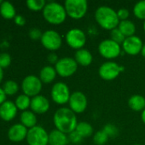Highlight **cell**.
<instances>
[{"label":"cell","mask_w":145,"mask_h":145,"mask_svg":"<svg viewBox=\"0 0 145 145\" xmlns=\"http://www.w3.org/2000/svg\"><path fill=\"white\" fill-rule=\"evenodd\" d=\"M53 122L57 130L67 135L74 132L79 123L76 114L67 107L60 108L55 112Z\"/></svg>","instance_id":"1"},{"label":"cell","mask_w":145,"mask_h":145,"mask_svg":"<svg viewBox=\"0 0 145 145\" xmlns=\"http://www.w3.org/2000/svg\"><path fill=\"white\" fill-rule=\"evenodd\" d=\"M95 20L103 29L110 31L117 28L120 24L117 12L106 5L100 6L97 8L95 12Z\"/></svg>","instance_id":"2"},{"label":"cell","mask_w":145,"mask_h":145,"mask_svg":"<svg viewBox=\"0 0 145 145\" xmlns=\"http://www.w3.org/2000/svg\"><path fill=\"white\" fill-rule=\"evenodd\" d=\"M43 16L50 24L60 25L66 20L68 14L64 5L56 2H50L43 9Z\"/></svg>","instance_id":"3"},{"label":"cell","mask_w":145,"mask_h":145,"mask_svg":"<svg viewBox=\"0 0 145 145\" xmlns=\"http://www.w3.org/2000/svg\"><path fill=\"white\" fill-rule=\"evenodd\" d=\"M64 7L68 16L73 20H80L87 13L88 3L86 0H66Z\"/></svg>","instance_id":"4"},{"label":"cell","mask_w":145,"mask_h":145,"mask_svg":"<svg viewBox=\"0 0 145 145\" xmlns=\"http://www.w3.org/2000/svg\"><path fill=\"white\" fill-rule=\"evenodd\" d=\"M78 64L73 58L64 57L59 59L58 62L55 65V69L57 75L61 77L67 78L74 75L78 70Z\"/></svg>","instance_id":"5"},{"label":"cell","mask_w":145,"mask_h":145,"mask_svg":"<svg viewBox=\"0 0 145 145\" xmlns=\"http://www.w3.org/2000/svg\"><path fill=\"white\" fill-rule=\"evenodd\" d=\"M125 67L114 61H107L101 65L98 69L99 76L104 81H113L124 71Z\"/></svg>","instance_id":"6"},{"label":"cell","mask_w":145,"mask_h":145,"mask_svg":"<svg viewBox=\"0 0 145 145\" xmlns=\"http://www.w3.org/2000/svg\"><path fill=\"white\" fill-rule=\"evenodd\" d=\"M98 52L102 57L107 59H113L121 55V47L110 38L104 39L98 45Z\"/></svg>","instance_id":"7"},{"label":"cell","mask_w":145,"mask_h":145,"mask_svg":"<svg viewBox=\"0 0 145 145\" xmlns=\"http://www.w3.org/2000/svg\"><path fill=\"white\" fill-rule=\"evenodd\" d=\"M65 40L67 44L73 49L76 51L84 48L86 43L85 33L79 28H73L68 31L65 36Z\"/></svg>","instance_id":"8"},{"label":"cell","mask_w":145,"mask_h":145,"mask_svg":"<svg viewBox=\"0 0 145 145\" xmlns=\"http://www.w3.org/2000/svg\"><path fill=\"white\" fill-rule=\"evenodd\" d=\"M71 94L72 93H70L68 86L62 82H56L53 85L50 92V95L53 102L60 105L68 103Z\"/></svg>","instance_id":"9"},{"label":"cell","mask_w":145,"mask_h":145,"mask_svg":"<svg viewBox=\"0 0 145 145\" xmlns=\"http://www.w3.org/2000/svg\"><path fill=\"white\" fill-rule=\"evenodd\" d=\"M42 83L43 82L39 77L34 75H28L23 79L21 82V88L24 94L33 98L39 95V93L42 90Z\"/></svg>","instance_id":"10"},{"label":"cell","mask_w":145,"mask_h":145,"mask_svg":"<svg viewBox=\"0 0 145 145\" xmlns=\"http://www.w3.org/2000/svg\"><path fill=\"white\" fill-rule=\"evenodd\" d=\"M40 41L42 45L51 52L60 49L62 44V38L61 35L54 30H48L43 32Z\"/></svg>","instance_id":"11"},{"label":"cell","mask_w":145,"mask_h":145,"mask_svg":"<svg viewBox=\"0 0 145 145\" xmlns=\"http://www.w3.org/2000/svg\"><path fill=\"white\" fill-rule=\"evenodd\" d=\"M26 141L29 145H48L49 133L41 126H35L28 130Z\"/></svg>","instance_id":"12"},{"label":"cell","mask_w":145,"mask_h":145,"mask_svg":"<svg viewBox=\"0 0 145 145\" xmlns=\"http://www.w3.org/2000/svg\"><path fill=\"white\" fill-rule=\"evenodd\" d=\"M69 109L75 114H81L87 108V98L82 92H73L69 99Z\"/></svg>","instance_id":"13"},{"label":"cell","mask_w":145,"mask_h":145,"mask_svg":"<svg viewBox=\"0 0 145 145\" xmlns=\"http://www.w3.org/2000/svg\"><path fill=\"white\" fill-rule=\"evenodd\" d=\"M143 47L144 43L142 39L135 35L130 37H126L122 43V48L124 52L132 56L138 55L139 53L141 54Z\"/></svg>","instance_id":"14"},{"label":"cell","mask_w":145,"mask_h":145,"mask_svg":"<svg viewBox=\"0 0 145 145\" xmlns=\"http://www.w3.org/2000/svg\"><path fill=\"white\" fill-rule=\"evenodd\" d=\"M30 108L36 114H44L50 109V102L47 98L43 95H37L31 99Z\"/></svg>","instance_id":"15"},{"label":"cell","mask_w":145,"mask_h":145,"mask_svg":"<svg viewBox=\"0 0 145 145\" xmlns=\"http://www.w3.org/2000/svg\"><path fill=\"white\" fill-rule=\"evenodd\" d=\"M28 130L21 123L13 125L8 131V138L12 142H21L26 138Z\"/></svg>","instance_id":"16"},{"label":"cell","mask_w":145,"mask_h":145,"mask_svg":"<svg viewBox=\"0 0 145 145\" xmlns=\"http://www.w3.org/2000/svg\"><path fill=\"white\" fill-rule=\"evenodd\" d=\"M17 107L12 101L6 100L0 105V117L6 121L13 120L17 114Z\"/></svg>","instance_id":"17"},{"label":"cell","mask_w":145,"mask_h":145,"mask_svg":"<svg viewBox=\"0 0 145 145\" xmlns=\"http://www.w3.org/2000/svg\"><path fill=\"white\" fill-rule=\"evenodd\" d=\"M73 59H75L78 65L85 67L89 66L93 61V56L91 53L85 48H81L77 50L74 54Z\"/></svg>","instance_id":"18"},{"label":"cell","mask_w":145,"mask_h":145,"mask_svg":"<svg viewBox=\"0 0 145 145\" xmlns=\"http://www.w3.org/2000/svg\"><path fill=\"white\" fill-rule=\"evenodd\" d=\"M68 143V136L57 129H55L49 133L50 145H67Z\"/></svg>","instance_id":"19"},{"label":"cell","mask_w":145,"mask_h":145,"mask_svg":"<svg viewBox=\"0 0 145 145\" xmlns=\"http://www.w3.org/2000/svg\"><path fill=\"white\" fill-rule=\"evenodd\" d=\"M57 73L55 67L51 65L44 66L39 72V79L44 83H51L56 76Z\"/></svg>","instance_id":"20"},{"label":"cell","mask_w":145,"mask_h":145,"mask_svg":"<svg viewBox=\"0 0 145 145\" xmlns=\"http://www.w3.org/2000/svg\"><path fill=\"white\" fill-rule=\"evenodd\" d=\"M128 106L133 111H143L145 109V98L140 94H134L128 99Z\"/></svg>","instance_id":"21"},{"label":"cell","mask_w":145,"mask_h":145,"mask_svg":"<svg viewBox=\"0 0 145 145\" xmlns=\"http://www.w3.org/2000/svg\"><path fill=\"white\" fill-rule=\"evenodd\" d=\"M21 122L26 128H32L37 126V116L35 113L31 110L22 111L21 114Z\"/></svg>","instance_id":"22"},{"label":"cell","mask_w":145,"mask_h":145,"mask_svg":"<svg viewBox=\"0 0 145 145\" xmlns=\"http://www.w3.org/2000/svg\"><path fill=\"white\" fill-rule=\"evenodd\" d=\"M118 29L122 32V34L126 37V38L134 36V34L136 32L135 24L129 20L120 21V24L118 25Z\"/></svg>","instance_id":"23"},{"label":"cell","mask_w":145,"mask_h":145,"mask_svg":"<svg viewBox=\"0 0 145 145\" xmlns=\"http://www.w3.org/2000/svg\"><path fill=\"white\" fill-rule=\"evenodd\" d=\"M0 14L5 19H12L16 15L14 5L9 1H3L0 4Z\"/></svg>","instance_id":"24"},{"label":"cell","mask_w":145,"mask_h":145,"mask_svg":"<svg viewBox=\"0 0 145 145\" xmlns=\"http://www.w3.org/2000/svg\"><path fill=\"white\" fill-rule=\"evenodd\" d=\"M75 131L79 134V136L82 138H89V137L92 136V134H93V127H92V126L90 123L86 122V121L79 122Z\"/></svg>","instance_id":"25"},{"label":"cell","mask_w":145,"mask_h":145,"mask_svg":"<svg viewBox=\"0 0 145 145\" xmlns=\"http://www.w3.org/2000/svg\"><path fill=\"white\" fill-rule=\"evenodd\" d=\"M15 104L18 110L25 111L31 105V99H30V97H28L27 95L23 93V94L19 95L15 99Z\"/></svg>","instance_id":"26"},{"label":"cell","mask_w":145,"mask_h":145,"mask_svg":"<svg viewBox=\"0 0 145 145\" xmlns=\"http://www.w3.org/2000/svg\"><path fill=\"white\" fill-rule=\"evenodd\" d=\"M3 89L6 93V95H14L18 92L19 86L16 82L13 80H9L4 82L3 86Z\"/></svg>","instance_id":"27"},{"label":"cell","mask_w":145,"mask_h":145,"mask_svg":"<svg viewBox=\"0 0 145 145\" xmlns=\"http://www.w3.org/2000/svg\"><path fill=\"white\" fill-rule=\"evenodd\" d=\"M133 14L136 18L145 20V0L139 1L134 5Z\"/></svg>","instance_id":"28"},{"label":"cell","mask_w":145,"mask_h":145,"mask_svg":"<svg viewBox=\"0 0 145 145\" xmlns=\"http://www.w3.org/2000/svg\"><path fill=\"white\" fill-rule=\"evenodd\" d=\"M109 139V137L107 135V133L103 130L97 132L93 136V142L96 145L106 144Z\"/></svg>","instance_id":"29"},{"label":"cell","mask_w":145,"mask_h":145,"mask_svg":"<svg viewBox=\"0 0 145 145\" xmlns=\"http://www.w3.org/2000/svg\"><path fill=\"white\" fill-rule=\"evenodd\" d=\"M26 3L27 8L33 11L43 10L44 6L46 5L44 0H27Z\"/></svg>","instance_id":"30"},{"label":"cell","mask_w":145,"mask_h":145,"mask_svg":"<svg viewBox=\"0 0 145 145\" xmlns=\"http://www.w3.org/2000/svg\"><path fill=\"white\" fill-rule=\"evenodd\" d=\"M110 39L113 40L114 42L119 43L120 45L121 44L122 45V43L124 42V41L126 39V37L122 34V32L117 27L110 31Z\"/></svg>","instance_id":"31"},{"label":"cell","mask_w":145,"mask_h":145,"mask_svg":"<svg viewBox=\"0 0 145 145\" xmlns=\"http://www.w3.org/2000/svg\"><path fill=\"white\" fill-rule=\"evenodd\" d=\"M103 130L107 133V135L109 137V138H115L118 135L119 133V130L118 128L113 125V124H107L103 127Z\"/></svg>","instance_id":"32"},{"label":"cell","mask_w":145,"mask_h":145,"mask_svg":"<svg viewBox=\"0 0 145 145\" xmlns=\"http://www.w3.org/2000/svg\"><path fill=\"white\" fill-rule=\"evenodd\" d=\"M11 64V56L8 53L0 54V67L6 68Z\"/></svg>","instance_id":"33"},{"label":"cell","mask_w":145,"mask_h":145,"mask_svg":"<svg viewBox=\"0 0 145 145\" xmlns=\"http://www.w3.org/2000/svg\"><path fill=\"white\" fill-rule=\"evenodd\" d=\"M28 35H29V37H30V38H31V39H32V40H35V41H36V40L41 39L43 33H42V31H41L38 28L34 27V28H32V29H30V30H29Z\"/></svg>","instance_id":"34"},{"label":"cell","mask_w":145,"mask_h":145,"mask_svg":"<svg viewBox=\"0 0 145 145\" xmlns=\"http://www.w3.org/2000/svg\"><path fill=\"white\" fill-rule=\"evenodd\" d=\"M68 139H69V142H71L72 144H79L83 138L79 136V134L76 131H74L71 133L70 134H68Z\"/></svg>","instance_id":"35"},{"label":"cell","mask_w":145,"mask_h":145,"mask_svg":"<svg viewBox=\"0 0 145 145\" xmlns=\"http://www.w3.org/2000/svg\"><path fill=\"white\" fill-rule=\"evenodd\" d=\"M117 15H118V18L120 20V21H122V20H126L130 15V12L128 9L123 8H120L118 11H117Z\"/></svg>","instance_id":"36"},{"label":"cell","mask_w":145,"mask_h":145,"mask_svg":"<svg viewBox=\"0 0 145 145\" xmlns=\"http://www.w3.org/2000/svg\"><path fill=\"white\" fill-rule=\"evenodd\" d=\"M48 61L50 63V64H56L57 62H58V60H59V59H58V56L56 55V54H55V53H50L49 55H48Z\"/></svg>","instance_id":"37"},{"label":"cell","mask_w":145,"mask_h":145,"mask_svg":"<svg viewBox=\"0 0 145 145\" xmlns=\"http://www.w3.org/2000/svg\"><path fill=\"white\" fill-rule=\"evenodd\" d=\"M15 22L18 25H23L26 23V19L21 14H16L15 17Z\"/></svg>","instance_id":"38"},{"label":"cell","mask_w":145,"mask_h":145,"mask_svg":"<svg viewBox=\"0 0 145 145\" xmlns=\"http://www.w3.org/2000/svg\"><path fill=\"white\" fill-rule=\"evenodd\" d=\"M6 101V93H4L3 88H0V105Z\"/></svg>","instance_id":"39"},{"label":"cell","mask_w":145,"mask_h":145,"mask_svg":"<svg viewBox=\"0 0 145 145\" xmlns=\"http://www.w3.org/2000/svg\"><path fill=\"white\" fill-rule=\"evenodd\" d=\"M141 120H142V121L144 122V124L145 125V109L142 111V114H141Z\"/></svg>","instance_id":"40"},{"label":"cell","mask_w":145,"mask_h":145,"mask_svg":"<svg viewBox=\"0 0 145 145\" xmlns=\"http://www.w3.org/2000/svg\"><path fill=\"white\" fill-rule=\"evenodd\" d=\"M3 68L0 67V82L3 80Z\"/></svg>","instance_id":"41"},{"label":"cell","mask_w":145,"mask_h":145,"mask_svg":"<svg viewBox=\"0 0 145 145\" xmlns=\"http://www.w3.org/2000/svg\"><path fill=\"white\" fill-rule=\"evenodd\" d=\"M141 54H142V56L145 59V44H144V47H143V48H142Z\"/></svg>","instance_id":"42"},{"label":"cell","mask_w":145,"mask_h":145,"mask_svg":"<svg viewBox=\"0 0 145 145\" xmlns=\"http://www.w3.org/2000/svg\"><path fill=\"white\" fill-rule=\"evenodd\" d=\"M143 26H144V31H145V20L144 21V25H143Z\"/></svg>","instance_id":"43"},{"label":"cell","mask_w":145,"mask_h":145,"mask_svg":"<svg viewBox=\"0 0 145 145\" xmlns=\"http://www.w3.org/2000/svg\"><path fill=\"white\" fill-rule=\"evenodd\" d=\"M2 2H3V1H1V0H0V4L2 3Z\"/></svg>","instance_id":"44"},{"label":"cell","mask_w":145,"mask_h":145,"mask_svg":"<svg viewBox=\"0 0 145 145\" xmlns=\"http://www.w3.org/2000/svg\"><path fill=\"white\" fill-rule=\"evenodd\" d=\"M133 145H140V144H133Z\"/></svg>","instance_id":"45"}]
</instances>
